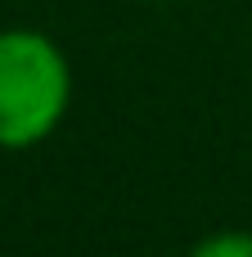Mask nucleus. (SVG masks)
I'll return each instance as SVG.
<instances>
[{
	"label": "nucleus",
	"instance_id": "2",
	"mask_svg": "<svg viewBox=\"0 0 252 257\" xmlns=\"http://www.w3.org/2000/svg\"><path fill=\"white\" fill-rule=\"evenodd\" d=\"M189 257H252V230H212L189 248Z\"/></svg>",
	"mask_w": 252,
	"mask_h": 257
},
{
	"label": "nucleus",
	"instance_id": "1",
	"mask_svg": "<svg viewBox=\"0 0 252 257\" xmlns=\"http://www.w3.org/2000/svg\"><path fill=\"white\" fill-rule=\"evenodd\" d=\"M72 108L68 54L32 27L0 32V149H32Z\"/></svg>",
	"mask_w": 252,
	"mask_h": 257
}]
</instances>
